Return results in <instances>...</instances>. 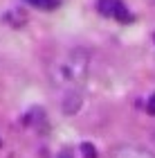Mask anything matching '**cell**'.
<instances>
[{
  "mask_svg": "<svg viewBox=\"0 0 155 158\" xmlns=\"http://www.w3.org/2000/svg\"><path fill=\"white\" fill-rule=\"evenodd\" d=\"M50 73H52L54 84L59 86H70V88L81 86L90 73V54L83 48H72L52 63Z\"/></svg>",
  "mask_w": 155,
  "mask_h": 158,
  "instance_id": "1",
  "label": "cell"
},
{
  "mask_svg": "<svg viewBox=\"0 0 155 158\" xmlns=\"http://www.w3.org/2000/svg\"><path fill=\"white\" fill-rule=\"evenodd\" d=\"M97 9H99L101 16L106 18H115L119 23H128L133 18L128 7H126L122 0H97Z\"/></svg>",
  "mask_w": 155,
  "mask_h": 158,
  "instance_id": "2",
  "label": "cell"
},
{
  "mask_svg": "<svg viewBox=\"0 0 155 158\" xmlns=\"http://www.w3.org/2000/svg\"><path fill=\"white\" fill-rule=\"evenodd\" d=\"M112 158H155V154L146 152L142 147H135V145H124V147H117Z\"/></svg>",
  "mask_w": 155,
  "mask_h": 158,
  "instance_id": "3",
  "label": "cell"
},
{
  "mask_svg": "<svg viewBox=\"0 0 155 158\" xmlns=\"http://www.w3.org/2000/svg\"><path fill=\"white\" fill-rule=\"evenodd\" d=\"M79 109H81V95H79L74 88H70V90L65 93V99H63V111L72 115V113H76Z\"/></svg>",
  "mask_w": 155,
  "mask_h": 158,
  "instance_id": "4",
  "label": "cell"
},
{
  "mask_svg": "<svg viewBox=\"0 0 155 158\" xmlns=\"http://www.w3.org/2000/svg\"><path fill=\"white\" fill-rule=\"evenodd\" d=\"M27 5L41 11H54L59 7V0H27Z\"/></svg>",
  "mask_w": 155,
  "mask_h": 158,
  "instance_id": "5",
  "label": "cell"
},
{
  "mask_svg": "<svg viewBox=\"0 0 155 158\" xmlns=\"http://www.w3.org/2000/svg\"><path fill=\"white\" fill-rule=\"evenodd\" d=\"M81 152H83V158H97V149L90 145V142H83V145H81Z\"/></svg>",
  "mask_w": 155,
  "mask_h": 158,
  "instance_id": "6",
  "label": "cell"
},
{
  "mask_svg": "<svg viewBox=\"0 0 155 158\" xmlns=\"http://www.w3.org/2000/svg\"><path fill=\"white\" fill-rule=\"evenodd\" d=\"M146 111H149L151 115H155V93L151 95V99H146Z\"/></svg>",
  "mask_w": 155,
  "mask_h": 158,
  "instance_id": "7",
  "label": "cell"
},
{
  "mask_svg": "<svg viewBox=\"0 0 155 158\" xmlns=\"http://www.w3.org/2000/svg\"><path fill=\"white\" fill-rule=\"evenodd\" d=\"M59 158H72V156H70V154H61Z\"/></svg>",
  "mask_w": 155,
  "mask_h": 158,
  "instance_id": "8",
  "label": "cell"
},
{
  "mask_svg": "<svg viewBox=\"0 0 155 158\" xmlns=\"http://www.w3.org/2000/svg\"><path fill=\"white\" fill-rule=\"evenodd\" d=\"M153 41H155V36H153Z\"/></svg>",
  "mask_w": 155,
  "mask_h": 158,
  "instance_id": "9",
  "label": "cell"
}]
</instances>
